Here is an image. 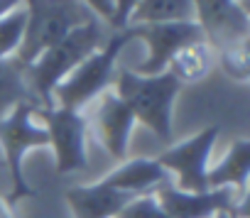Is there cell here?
Instances as JSON below:
<instances>
[{"label": "cell", "mask_w": 250, "mask_h": 218, "mask_svg": "<svg viewBox=\"0 0 250 218\" xmlns=\"http://www.w3.org/2000/svg\"><path fill=\"white\" fill-rule=\"evenodd\" d=\"M248 177H250V140L238 138L223 159L206 172L208 189H233L238 196H248Z\"/></svg>", "instance_id": "cell-14"}, {"label": "cell", "mask_w": 250, "mask_h": 218, "mask_svg": "<svg viewBox=\"0 0 250 218\" xmlns=\"http://www.w3.org/2000/svg\"><path fill=\"white\" fill-rule=\"evenodd\" d=\"M22 103H27V105H42L40 98L32 93V88L27 83L25 66H20L15 57L0 59V120H3L13 111V108H18Z\"/></svg>", "instance_id": "cell-15"}, {"label": "cell", "mask_w": 250, "mask_h": 218, "mask_svg": "<svg viewBox=\"0 0 250 218\" xmlns=\"http://www.w3.org/2000/svg\"><path fill=\"white\" fill-rule=\"evenodd\" d=\"M35 120L47 130L49 150L57 159L59 174H74L88 169V152H86V135L88 120L83 113L64 111V108H35Z\"/></svg>", "instance_id": "cell-6"}, {"label": "cell", "mask_w": 250, "mask_h": 218, "mask_svg": "<svg viewBox=\"0 0 250 218\" xmlns=\"http://www.w3.org/2000/svg\"><path fill=\"white\" fill-rule=\"evenodd\" d=\"M135 125L138 123H135L133 113L113 93V88H108L105 93H101L96 98L93 130H96L98 142L105 147V152L113 159H125L128 157V145H130V135H133Z\"/></svg>", "instance_id": "cell-11"}, {"label": "cell", "mask_w": 250, "mask_h": 218, "mask_svg": "<svg viewBox=\"0 0 250 218\" xmlns=\"http://www.w3.org/2000/svg\"><path fill=\"white\" fill-rule=\"evenodd\" d=\"M108 40H110V32L93 18L91 22L71 30L57 47H52L32 66H27L25 69V76H27V83H30L32 93L40 98V103L44 108H54V103H52L54 88L81 61H86L91 54H96L98 49H103Z\"/></svg>", "instance_id": "cell-2"}, {"label": "cell", "mask_w": 250, "mask_h": 218, "mask_svg": "<svg viewBox=\"0 0 250 218\" xmlns=\"http://www.w3.org/2000/svg\"><path fill=\"white\" fill-rule=\"evenodd\" d=\"M245 203H248V198L238 206V208H233V211H223V213H216L213 218H248V211H245Z\"/></svg>", "instance_id": "cell-22"}, {"label": "cell", "mask_w": 250, "mask_h": 218, "mask_svg": "<svg viewBox=\"0 0 250 218\" xmlns=\"http://www.w3.org/2000/svg\"><path fill=\"white\" fill-rule=\"evenodd\" d=\"M182 83L169 74L140 76L128 66H120L113 81V93L133 113L135 123L150 128L162 142H172V108Z\"/></svg>", "instance_id": "cell-1"}, {"label": "cell", "mask_w": 250, "mask_h": 218, "mask_svg": "<svg viewBox=\"0 0 250 218\" xmlns=\"http://www.w3.org/2000/svg\"><path fill=\"white\" fill-rule=\"evenodd\" d=\"M118 218H169V216L162 211V206L157 203L155 194H147V196L133 198L118 213Z\"/></svg>", "instance_id": "cell-21"}, {"label": "cell", "mask_w": 250, "mask_h": 218, "mask_svg": "<svg viewBox=\"0 0 250 218\" xmlns=\"http://www.w3.org/2000/svg\"><path fill=\"white\" fill-rule=\"evenodd\" d=\"M27 27L15 59L20 66H32L44 52L57 47L71 30L93 20L86 3H25Z\"/></svg>", "instance_id": "cell-5"}, {"label": "cell", "mask_w": 250, "mask_h": 218, "mask_svg": "<svg viewBox=\"0 0 250 218\" xmlns=\"http://www.w3.org/2000/svg\"><path fill=\"white\" fill-rule=\"evenodd\" d=\"M128 42H130L128 30L110 35V40L105 42L103 49H98L86 61H81L54 88L52 103H57V108H64V111L81 113L91 100H96L101 93L113 88V81H115V74H118V57Z\"/></svg>", "instance_id": "cell-4"}, {"label": "cell", "mask_w": 250, "mask_h": 218, "mask_svg": "<svg viewBox=\"0 0 250 218\" xmlns=\"http://www.w3.org/2000/svg\"><path fill=\"white\" fill-rule=\"evenodd\" d=\"M172 22H196L194 3H184V0H147V3H135L133 15H130V27L172 25Z\"/></svg>", "instance_id": "cell-17"}, {"label": "cell", "mask_w": 250, "mask_h": 218, "mask_svg": "<svg viewBox=\"0 0 250 218\" xmlns=\"http://www.w3.org/2000/svg\"><path fill=\"white\" fill-rule=\"evenodd\" d=\"M130 40H143L147 47V57L133 66L130 71L140 76H160L167 71L169 59L187 44L204 42L201 27L196 22H172V25H140L128 30Z\"/></svg>", "instance_id": "cell-8"}, {"label": "cell", "mask_w": 250, "mask_h": 218, "mask_svg": "<svg viewBox=\"0 0 250 218\" xmlns=\"http://www.w3.org/2000/svg\"><path fill=\"white\" fill-rule=\"evenodd\" d=\"M66 203L74 218H118V213L135 196L108 189L105 184H79L66 189Z\"/></svg>", "instance_id": "cell-13"}, {"label": "cell", "mask_w": 250, "mask_h": 218, "mask_svg": "<svg viewBox=\"0 0 250 218\" xmlns=\"http://www.w3.org/2000/svg\"><path fill=\"white\" fill-rule=\"evenodd\" d=\"M155 198L169 218H213L216 213L238 208L248 196H238L233 189H208L204 194H187L169 181L155 191Z\"/></svg>", "instance_id": "cell-10"}, {"label": "cell", "mask_w": 250, "mask_h": 218, "mask_svg": "<svg viewBox=\"0 0 250 218\" xmlns=\"http://www.w3.org/2000/svg\"><path fill=\"white\" fill-rule=\"evenodd\" d=\"M27 27V5L18 3L8 15L0 18V59H10L22 44Z\"/></svg>", "instance_id": "cell-18"}, {"label": "cell", "mask_w": 250, "mask_h": 218, "mask_svg": "<svg viewBox=\"0 0 250 218\" xmlns=\"http://www.w3.org/2000/svg\"><path fill=\"white\" fill-rule=\"evenodd\" d=\"M221 128L218 125H208L201 133H196L194 138L167 147L162 155H157L155 159L160 162V167L172 177H177L172 184L179 191L187 194H204L208 191L206 186V172H208V159L213 152V145L218 140Z\"/></svg>", "instance_id": "cell-7"}, {"label": "cell", "mask_w": 250, "mask_h": 218, "mask_svg": "<svg viewBox=\"0 0 250 218\" xmlns=\"http://www.w3.org/2000/svg\"><path fill=\"white\" fill-rule=\"evenodd\" d=\"M18 3H8V0H0V18H3V15H8L13 8H15Z\"/></svg>", "instance_id": "cell-23"}, {"label": "cell", "mask_w": 250, "mask_h": 218, "mask_svg": "<svg viewBox=\"0 0 250 218\" xmlns=\"http://www.w3.org/2000/svg\"><path fill=\"white\" fill-rule=\"evenodd\" d=\"M0 167H3V162H0Z\"/></svg>", "instance_id": "cell-24"}, {"label": "cell", "mask_w": 250, "mask_h": 218, "mask_svg": "<svg viewBox=\"0 0 250 218\" xmlns=\"http://www.w3.org/2000/svg\"><path fill=\"white\" fill-rule=\"evenodd\" d=\"M86 5L93 13V18L110 35L125 32V30L130 27V15H133L135 3H86Z\"/></svg>", "instance_id": "cell-20"}, {"label": "cell", "mask_w": 250, "mask_h": 218, "mask_svg": "<svg viewBox=\"0 0 250 218\" xmlns=\"http://www.w3.org/2000/svg\"><path fill=\"white\" fill-rule=\"evenodd\" d=\"M169 181H172V177L160 167L157 159H150V157L125 159L118 169H113L110 174H105L101 179V184H105L108 189L135 196V198L155 194L160 186H165Z\"/></svg>", "instance_id": "cell-12"}, {"label": "cell", "mask_w": 250, "mask_h": 218, "mask_svg": "<svg viewBox=\"0 0 250 218\" xmlns=\"http://www.w3.org/2000/svg\"><path fill=\"white\" fill-rule=\"evenodd\" d=\"M35 108L37 105H18L13 111L0 120V147L5 152V159L3 164L8 167L10 172V191L0 198L3 206L10 211L20 198H30V196H37V189H32L25 179V172H22V162H25V155L30 150H44L49 147V138H47V130L35 123Z\"/></svg>", "instance_id": "cell-3"}, {"label": "cell", "mask_w": 250, "mask_h": 218, "mask_svg": "<svg viewBox=\"0 0 250 218\" xmlns=\"http://www.w3.org/2000/svg\"><path fill=\"white\" fill-rule=\"evenodd\" d=\"M194 15L213 54L223 47L250 42V13L245 3H194Z\"/></svg>", "instance_id": "cell-9"}, {"label": "cell", "mask_w": 250, "mask_h": 218, "mask_svg": "<svg viewBox=\"0 0 250 218\" xmlns=\"http://www.w3.org/2000/svg\"><path fill=\"white\" fill-rule=\"evenodd\" d=\"M216 64L213 49L206 42H194L174 52V57L167 64V71L179 81V83H199L208 76L211 66Z\"/></svg>", "instance_id": "cell-16"}, {"label": "cell", "mask_w": 250, "mask_h": 218, "mask_svg": "<svg viewBox=\"0 0 250 218\" xmlns=\"http://www.w3.org/2000/svg\"><path fill=\"white\" fill-rule=\"evenodd\" d=\"M213 57L226 76H230L238 83H248V79H250V42H238V44L223 47Z\"/></svg>", "instance_id": "cell-19"}]
</instances>
